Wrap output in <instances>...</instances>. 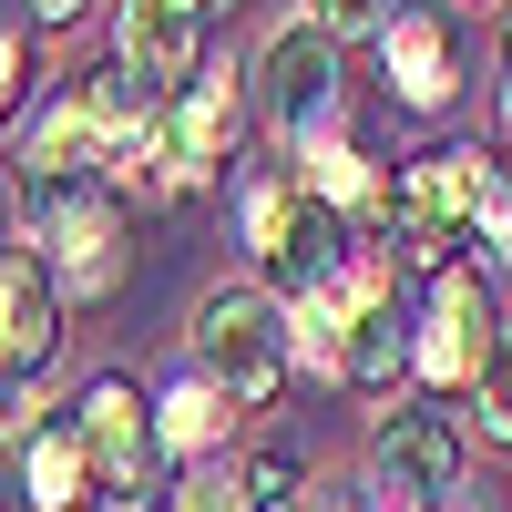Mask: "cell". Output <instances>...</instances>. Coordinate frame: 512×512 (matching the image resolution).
I'll use <instances>...</instances> for the list:
<instances>
[{
  "mask_svg": "<svg viewBox=\"0 0 512 512\" xmlns=\"http://www.w3.org/2000/svg\"><path fill=\"white\" fill-rule=\"evenodd\" d=\"M123 512H144V502H123Z\"/></svg>",
  "mask_w": 512,
  "mask_h": 512,
  "instance_id": "obj_25",
  "label": "cell"
},
{
  "mask_svg": "<svg viewBox=\"0 0 512 512\" xmlns=\"http://www.w3.org/2000/svg\"><path fill=\"white\" fill-rule=\"evenodd\" d=\"M287 492H297V461H287V451L246 461V502H287Z\"/></svg>",
  "mask_w": 512,
  "mask_h": 512,
  "instance_id": "obj_18",
  "label": "cell"
},
{
  "mask_svg": "<svg viewBox=\"0 0 512 512\" xmlns=\"http://www.w3.org/2000/svg\"><path fill=\"white\" fill-rule=\"evenodd\" d=\"M31 11H41V21H72V11H82V0H31Z\"/></svg>",
  "mask_w": 512,
  "mask_h": 512,
  "instance_id": "obj_21",
  "label": "cell"
},
{
  "mask_svg": "<svg viewBox=\"0 0 512 512\" xmlns=\"http://www.w3.org/2000/svg\"><path fill=\"white\" fill-rule=\"evenodd\" d=\"M400 369H410V328H400L390 297H379V308L349 318V359H338V379H349V390H390Z\"/></svg>",
  "mask_w": 512,
  "mask_h": 512,
  "instance_id": "obj_11",
  "label": "cell"
},
{
  "mask_svg": "<svg viewBox=\"0 0 512 512\" xmlns=\"http://www.w3.org/2000/svg\"><path fill=\"white\" fill-rule=\"evenodd\" d=\"M308 21H318V31L338 41V31H390L400 11H390V0H318V11H308Z\"/></svg>",
  "mask_w": 512,
  "mask_h": 512,
  "instance_id": "obj_16",
  "label": "cell"
},
{
  "mask_svg": "<svg viewBox=\"0 0 512 512\" xmlns=\"http://www.w3.org/2000/svg\"><path fill=\"white\" fill-rule=\"evenodd\" d=\"M256 82H267V113L287 134H308V123H328V103H338V41L318 21H287L267 41V62H256Z\"/></svg>",
  "mask_w": 512,
  "mask_h": 512,
  "instance_id": "obj_4",
  "label": "cell"
},
{
  "mask_svg": "<svg viewBox=\"0 0 512 512\" xmlns=\"http://www.w3.org/2000/svg\"><path fill=\"white\" fill-rule=\"evenodd\" d=\"M482 349H492V297H482V277L451 267V277L431 287V318H420V338H410V379H420V390H472Z\"/></svg>",
  "mask_w": 512,
  "mask_h": 512,
  "instance_id": "obj_2",
  "label": "cell"
},
{
  "mask_svg": "<svg viewBox=\"0 0 512 512\" xmlns=\"http://www.w3.org/2000/svg\"><path fill=\"white\" fill-rule=\"evenodd\" d=\"M41 246L62 256V287H82V297L113 287V205H103V195H72L62 216L41 226Z\"/></svg>",
  "mask_w": 512,
  "mask_h": 512,
  "instance_id": "obj_10",
  "label": "cell"
},
{
  "mask_svg": "<svg viewBox=\"0 0 512 512\" xmlns=\"http://www.w3.org/2000/svg\"><path fill=\"white\" fill-rule=\"evenodd\" d=\"M502 62H512V41H502Z\"/></svg>",
  "mask_w": 512,
  "mask_h": 512,
  "instance_id": "obj_26",
  "label": "cell"
},
{
  "mask_svg": "<svg viewBox=\"0 0 512 512\" xmlns=\"http://www.w3.org/2000/svg\"><path fill=\"white\" fill-rule=\"evenodd\" d=\"M379 52H390V82H400V103H451V82H461V52H451V21L441 11H400L390 31H379Z\"/></svg>",
  "mask_w": 512,
  "mask_h": 512,
  "instance_id": "obj_9",
  "label": "cell"
},
{
  "mask_svg": "<svg viewBox=\"0 0 512 512\" xmlns=\"http://www.w3.org/2000/svg\"><path fill=\"white\" fill-rule=\"evenodd\" d=\"M11 103H21V31L0 21V113H11Z\"/></svg>",
  "mask_w": 512,
  "mask_h": 512,
  "instance_id": "obj_20",
  "label": "cell"
},
{
  "mask_svg": "<svg viewBox=\"0 0 512 512\" xmlns=\"http://www.w3.org/2000/svg\"><path fill=\"white\" fill-rule=\"evenodd\" d=\"M236 420V400L216 390V379H185V390H164V420H154V451H205Z\"/></svg>",
  "mask_w": 512,
  "mask_h": 512,
  "instance_id": "obj_13",
  "label": "cell"
},
{
  "mask_svg": "<svg viewBox=\"0 0 512 512\" xmlns=\"http://www.w3.org/2000/svg\"><path fill=\"white\" fill-rule=\"evenodd\" d=\"M21 472H31V492H21L31 512H62V502H82V482H93V451H82V431H41Z\"/></svg>",
  "mask_w": 512,
  "mask_h": 512,
  "instance_id": "obj_12",
  "label": "cell"
},
{
  "mask_svg": "<svg viewBox=\"0 0 512 512\" xmlns=\"http://www.w3.org/2000/svg\"><path fill=\"white\" fill-rule=\"evenodd\" d=\"M82 451H93V482H144L154 420L134 400V379H93V390H82Z\"/></svg>",
  "mask_w": 512,
  "mask_h": 512,
  "instance_id": "obj_6",
  "label": "cell"
},
{
  "mask_svg": "<svg viewBox=\"0 0 512 512\" xmlns=\"http://www.w3.org/2000/svg\"><path fill=\"white\" fill-rule=\"evenodd\" d=\"M451 472H461V431L441 410H390L379 431V482H390L400 512H441L451 502Z\"/></svg>",
  "mask_w": 512,
  "mask_h": 512,
  "instance_id": "obj_3",
  "label": "cell"
},
{
  "mask_svg": "<svg viewBox=\"0 0 512 512\" xmlns=\"http://www.w3.org/2000/svg\"><path fill=\"white\" fill-rule=\"evenodd\" d=\"M0 512H31V502H11V492H0Z\"/></svg>",
  "mask_w": 512,
  "mask_h": 512,
  "instance_id": "obj_23",
  "label": "cell"
},
{
  "mask_svg": "<svg viewBox=\"0 0 512 512\" xmlns=\"http://www.w3.org/2000/svg\"><path fill=\"white\" fill-rule=\"evenodd\" d=\"M308 512H349V502H308Z\"/></svg>",
  "mask_w": 512,
  "mask_h": 512,
  "instance_id": "obj_24",
  "label": "cell"
},
{
  "mask_svg": "<svg viewBox=\"0 0 512 512\" xmlns=\"http://www.w3.org/2000/svg\"><path fill=\"white\" fill-rule=\"evenodd\" d=\"M185 512H246V472H205L185 492Z\"/></svg>",
  "mask_w": 512,
  "mask_h": 512,
  "instance_id": "obj_19",
  "label": "cell"
},
{
  "mask_svg": "<svg viewBox=\"0 0 512 512\" xmlns=\"http://www.w3.org/2000/svg\"><path fill=\"white\" fill-rule=\"evenodd\" d=\"M297 216H308V185H297V175H256L246 185V246L256 256H277L297 236Z\"/></svg>",
  "mask_w": 512,
  "mask_h": 512,
  "instance_id": "obj_14",
  "label": "cell"
},
{
  "mask_svg": "<svg viewBox=\"0 0 512 512\" xmlns=\"http://www.w3.org/2000/svg\"><path fill=\"white\" fill-rule=\"evenodd\" d=\"M52 328H62V287H52V267H41V256H0V379L41 369Z\"/></svg>",
  "mask_w": 512,
  "mask_h": 512,
  "instance_id": "obj_5",
  "label": "cell"
},
{
  "mask_svg": "<svg viewBox=\"0 0 512 512\" xmlns=\"http://www.w3.org/2000/svg\"><path fill=\"white\" fill-rule=\"evenodd\" d=\"M482 236H492V256H502V277H512V175H492V195H482V216H472Z\"/></svg>",
  "mask_w": 512,
  "mask_h": 512,
  "instance_id": "obj_17",
  "label": "cell"
},
{
  "mask_svg": "<svg viewBox=\"0 0 512 512\" xmlns=\"http://www.w3.org/2000/svg\"><path fill=\"white\" fill-rule=\"evenodd\" d=\"M472 410H482V441L512 451V328H492V349L472 369Z\"/></svg>",
  "mask_w": 512,
  "mask_h": 512,
  "instance_id": "obj_15",
  "label": "cell"
},
{
  "mask_svg": "<svg viewBox=\"0 0 512 512\" xmlns=\"http://www.w3.org/2000/svg\"><path fill=\"white\" fill-rule=\"evenodd\" d=\"M226 154H236V93L226 82H185L175 113H164V175L195 185V175H216Z\"/></svg>",
  "mask_w": 512,
  "mask_h": 512,
  "instance_id": "obj_7",
  "label": "cell"
},
{
  "mask_svg": "<svg viewBox=\"0 0 512 512\" xmlns=\"http://www.w3.org/2000/svg\"><path fill=\"white\" fill-rule=\"evenodd\" d=\"M502 134H512V82H502Z\"/></svg>",
  "mask_w": 512,
  "mask_h": 512,
  "instance_id": "obj_22",
  "label": "cell"
},
{
  "mask_svg": "<svg viewBox=\"0 0 512 512\" xmlns=\"http://www.w3.org/2000/svg\"><path fill=\"white\" fill-rule=\"evenodd\" d=\"M123 72L164 93L195 72V0H123Z\"/></svg>",
  "mask_w": 512,
  "mask_h": 512,
  "instance_id": "obj_8",
  "label": "cell"
},
{
  "mask_svg": "<svg viewBox=\"0 0 512 512\" xmlns=\"http://www.w3.org/2000/svg\"><path fill=\"white\" fill-rule=\"evenodd\" d=\"M287 359H297V318L277 308L267 287H216V297L195 308V369L216 379V390H226L236 410L277 400Z\"/></svg>",
  "mask_w": 512,
  "mask_h": 512,
  "instance_id": "obj_1",
  "label": "cell"
}]
</instances>
